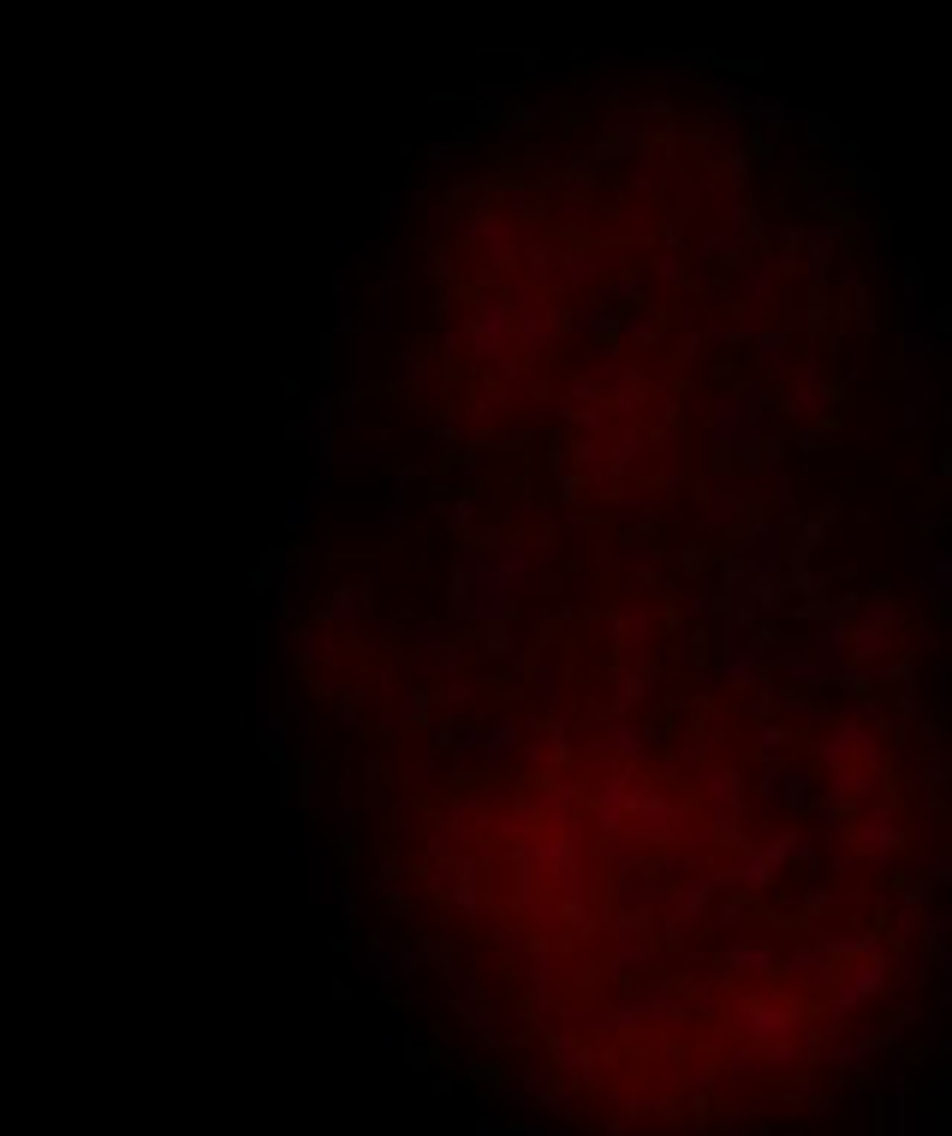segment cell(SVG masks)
<instances>
[{
    "label": "cell",
    "mask_w": 952,
    "mask_h": 1136,
    "mask_svg": "<svg viewBox=\"0 0 952 1136\" xmlns=\"http://www.w3.org/2000/svg\"><path fill=\"white\" fill-rule=\"evenodd\" d=\"M947 357H952V340H947Z\"/></svg>",
    "instance_id": "cell-3"
},
{
    "label": "cell",
    "mask_w": 952,
    "mask_h": 1136,
    "mask_svg": "<svg viewBox=\"0 0 952 1136\" xmlns=\"http://www.w3.org/2000/svg\"><path fill=\"white\" fill-rule=\"evenodd\" d=\"M899 280H905V304H923V268H917V256H899Z\"/></svg>",
    "instance_id": "cell-1"
},
{
    "label": "cell",
    "mask_w": 952,
    "mask_h": 1136,
    "mask_svg": "<svg viewBox=\"0 0 952 1136\" xmlns=\"http://www.w3.org/2000/svg\"><path fill=\"white\" fill-rule=\"evenodd\" d=\"M893 893H899L905 905H935V893H941V887H935V881H899Z\"/></svg>",
    "instance_id": "cell-2"
}]
</instances>
